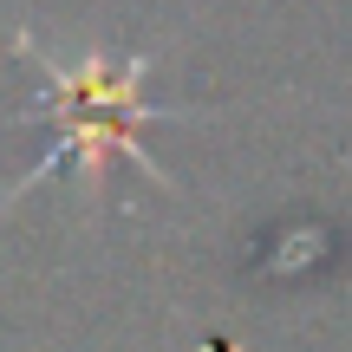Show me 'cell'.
Segmentation results:
<instances>
[{
    "mask_svg": "<svg viewBox=\"0 0 352 352\" xmlns=\"http://www.w3.org/2000/svg\"><path fill=\"white\" fill-rule=\"evenodd\" d=\"M20 46L46 65V78H52L46 104H52V118H59V151H52L33 176H46L59 164H85L91 176H98L104 164L131 157V164H144L157 183H170V170L151 164L144 144H138V124L176 118V111L144 104V91H138L151 59H111V52H72V59H65L59 46H39V39H20Z\"/></svg>",
    "mask_w": 352,
    "mask_h": 352,
    "instance_id": "6da1fadb",
    "label": "cell"
}]
</instances>
